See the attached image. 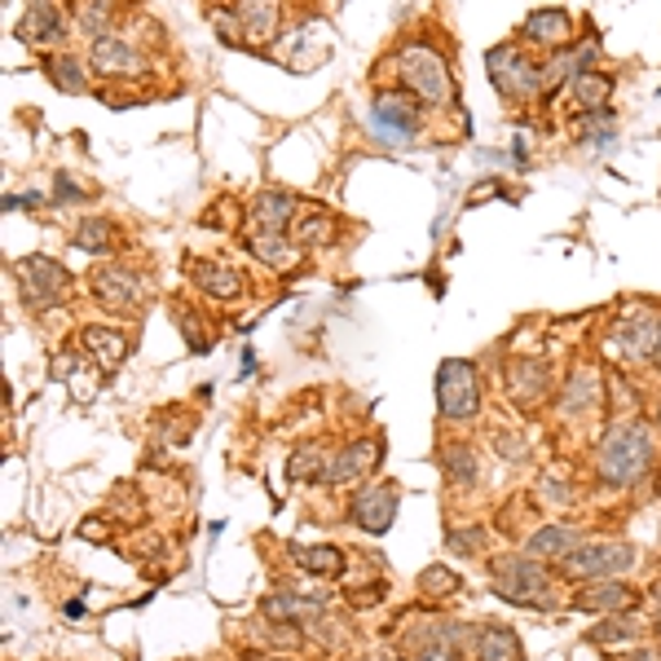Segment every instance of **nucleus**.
<instances>
[{
	"label": "nucleus",
	"mask_w": 661,
	"mask_h": 661,
	"mask_svg": "<svg viewBox=\"0 0 661 661\" xmlns=\"http://www.w3.org/2000/svg\"><path fill=\"white\" fill-rule=\"evenodd\" d=\"M652 468V428L648 423H617L604 441H600V459H596V472H600V485L609 490H630L648 477Z\"/></svg>",
	"instance_id": "obj_1"
},
{
	"label": "nucleus",
	"mask_w": 661,
	"mask_h": 661,
	"mask_svg": "<svg viewBox=\"0 0 661 661\" xmlns=\"http://www.w3.org/2000/svg\"><path fill=\"white\" fill-rule=\"evenodd\" d=\"M397 71H401V84L410 97L428 101V106H446L455 101V80H450V67L436 49L428 45H406L397 53Z\"/></svg>",
	"instance_id": "obj_2"
},
{
	"label": "nucleus",
	"mask_w": 661,
	"mask_h": 661,
	"mask_svg": "<svg viewBox=\"0 0 661 661\" xmlns=\"http://www.w3.org/2000/svg\"><path fill=\"white\" fill-rule=\"evenodd\" d=\"M494 574V591L520 609H551V591H546V569L533 556H498L490 565Z\"/></svg>",
	"instance_id": "obj_3"
},
{
	"label": "nucleus",
	"mask_w": 661,
	"mask_h": 661,
	"mask_svg": "<svg viewBox=\"0 0 661 661\" xmlns=\"http://www.w3.org/2000/svg\"><path fill=\"white\" fill-rule=\"evenodd\" d=\"M436 410L450 423H464L481 410V375L472 362L450 358V362L436 366Z\"/></svg>",
	"instance_id": "obj_4"
},
{
	"label": "nucleus",
	"mask_w": 661,
	"mask_h": 661,
	"mask_svg": "<svg viewBox=\"0 0 661 661\" xmlns=\"http://www.w3.org/2000/svg\"><path fill=\"white\" fill-rule=\"evenodd\" d=\"M366 124H371V133L384 146H410L419 137V106L410 101L406 88H384L371 101V120Z\"/></svg>",
	"instance_id": "obj_5"
},
{
	"label": "nucleus",
	"mask_w": 661,
	"mask_h": 661,
	"mask_svg": "<svg viewBox=\"0 0 661 661\" xmlns=\"http://www.w3.org/2000/svg\"><path fill=\"white\" fill-rule=\"evenodd\" d=\"M485 67H490V80L498 84V93L512 97V101H529V97H538L542 84H546L542 71H538L520 49H512V45L490 49V53H485Z\"/></svg>",
	"instance_id": "obj_6"
},
{
	"label": "nucleus",
	"mask_w": 661,
	"mask_h": 661,
	"mask_svg": "<svg viewBox=\"0 0 661 661\" xmlns=\"http://www.w3.org/2000/svg\"><path fill=\"white\" fill-rule=\"evenodd\" d=\"M630 565H635V546L626 542H582L565 561V574L574 582H604V578L626 574Z\"/></svg>",
	"instance_id": "obj_7"
},
{
	"label": "nucleus",
	"mask_w": 661,
	"mask_h": 661,
	"mask_svg": "<svg viewBox=\"0 0 661 661\" xmlns=\"http://www.w3.org/2000/svg\"><path fill=\"white\" fill-rule=\"evenodd\" d=\"M19 287H23V300L32 304V309H45V304H58L62 296H67V287H71V278H67V269L62 265H53L49 256H27V261H19Z\"/></svg>",
	"instance_id": "obj_8"
},
{
	"label": "nucleus",
	"mask_w": 661,
	"mask_h": 661,
	"mask_svg": "<svg viewBox=\"0 0 661 661\" xmlns=\"http://www.w3.org/2000/svg\"><path fill=\"white\" fill-rule=\"evenodd\" d=\"M349 520L362 529V533H388L393 520H397V485L380 481L371 490H362L349 507Z\"/></svg>",
	"instance_id": "obj_9"
},
{
	"label": "nucleus",
	"mask_w": 661,
	"mask_h": 661,
	"mask_svg": "<svg viewBox=\"0 0 661 661\" xmlns=\"http://www.w3.org/2000/svg\"><path fill=\"white\" fill-rule=\"evenodd\" d=\"M93 296L101 309H116V313H137L142 309V283L137 274H129L124 265H106L93 274Z\"/></svg>",
	"instance_id": "obj_10"
},
{
	"label": "nucleus",
	"mask_w": 661,
	"mask_h": 661,
	"mask_svg": "<svg viewBox=\"0 0 661 661\" xmlns=\"http://www.w3.org/2000/svg\"><path fill=\"white\" fill-rule=\"evenodd\" d=\"M380 455H384V446H380V441H371V436L349 441V446H345L336 459H326L322 481H326V485H349V481L366 477V472L380 464Z\"/></svg>",
	"instance_id": "obj_11"
},
{
	"label": "nucleus",
	"mask_w": 661,
	"mask_h": 661,
	"mask_svg": "<svg viewBox=\"0 0 661 661\" xmlns=\"http://www.w3.org/2000/svg\"><path fill=\"white\" fill-rule=\"evenodd\" d=\"M190 278H194V287H199L203 296H212V300H243V296H248L243 274H239L230 261H199V265H190Z\"/></svg>",
	"instance_id": "obj_12"
},
{
	"label": "nucleus",
	"mask_w": 661,
	"mask_h": 661,
	"mask_svg": "<svg viewBox=\"0 0 661 661\" xmlns=\"http://www.w3.org/2000/svg\"><path fill=\"white\" fill-rule=\"evenodd\" d=\"M88 62H93L101 75H137V71H142V53H137L129 40L110 36V32L88 45Z\"/></svg>",
	"instance_id": "obj_13"
},
{
	"label": "nucleus",
	"mask_w": 661,
	"mask_h": 661,
	"mask_svg": "<svg viewBox=\"0 0 661 661\" xmlns=\"http://www.w3.org/2000/svg\"><path fill=\"white\" fill-rule=\"evenodd\" d=\"M300 212V199L287 194V190H261L252 199V230H269V235H283Z\"/></svg>",
	"instance_id": "obj_14"
},
{
	"label": "nucleus",
	"mask_w": 661,
	"mask_h": 661,
	"mask_svg": "<svg viewBox=\"0 0 661 661\" xmlns=\"http://www.w3.org/2000/svg\"><path fill=\"white\" fill-rule=\"evenodd\" d=\"M62 32H67V23H62L58 0H27V14L19 23V36L27 45H53V40H62Z\"/></svg>",
	"instance_id": "obj_15"
},
{
	"label": "nucleus",
	"mask_w": 661,
	"mask_h": 661,
	"mask_svg": "<svg viewBox=\"0 0 661 661\" xmlns=\"http://www.w3.org/2000/svg\"><path fill=\"white\" fill-rule=\"evenodd\" d=\"M578 546H582V533H578V529H569V525H542V529L529 538V556H533V561H546V565H565Z\"/></svg>",
	"instance_id": "obj_16"
},
{
	"label": "nucleus",
	"mask_w": 661,
	"mask_h": 661,
	"mask_svg": "<svg viewBox=\"0 0 661 661\" xmlns=\"http://www.w3.org/2000/svg\"><path fill=\"white\" fill-rule=\"evenodd\" d=\"M80 345H84V353H88L101 371H116V366L129 358L124 330H110V326H84V330H80Z\"/></svg>",
	"instance_id": "obj_17"
},
{
	"label": "nucleus",
	"mask_w": 661,
	"mask_h": 661,
	"mask_svg": "<svg viewBox=\"0 0 661 661\" xmlns=\"http://www.w3.org/2000/svg\"><path fill=\"white\" fill-rule=\"evenodd\" d=\"M235 23L243 27V40H248V45L274 40V32H278V0H239Z\"/></svg>",
	"instance_id": "obj_18"
},
{
	"label": "nucleus",
	"mask_w": 661,
	"mask_h": 661,
	"mask_svg": "<svg viewBox=\"0 0 661 661\" xmlns=\"http://www.w3.org/2000/svg\"><path fill=\"white\" fill-rule=\"evenodd\" d=\"M322 609H326V600H317V596H296V591H278V596H265V600H261V613H265L269 622H313V617H322Z\"/></svg>",
	"instance_id": "obj_19"
},
{
	"label": "nucleus",
	"mask_w": 661,
	"mask_h": 661,
	"mask_svg": "<svg viewBox=\"0 0 661 661\" xmlns=\"http://www.w3.org/2000/svg\"><path fill=\"white\" fill-rule=\"evenodd\" d=\"M291 235L300 248H326L336 239V216L322 212V207H300L296 220H291Z\"/></svg>",
	"instance_id": "obj_20"
},
{
	"label": "nucleus",
	"mask_w": 661,
	"mask_h": 661,
	"mask_svg": "<svg viewBox=\"0 0 661 661\" xmlns=\"http://www.w3.org/2000/svg\"><path fill=\"white\" fill-rule=\"evenodd\" d=\"M635 604V591L626 587V582H617V578H604L600 587H591V591H582L578 596V609H587V613H626Z\"/></svg>",
	"instance_id": "obj_21"
},
{
	"label": "nucleus",
	"mask_w": 661,
	"mask_h": 661,
	"mask_svg": "<svg viewBox=\"0 0 661 661\" xmlns=\"http://www.w3.org/2000/svg\"><path fill=\"white\" fill-rule=\"evenodd\" d=\"M477 661H525V652H520V639H516V630L512 626H481V635H477Z\"/></svg>",
	"instance_id": "obj_22"
},
{
	"label": "nucleus",
	"mask_w": 661,
	"mask_h": 661,
	"mask_svg": "<svg viewBox=\"0 0 661 661\" xmlns=\"http://www.w3.org/2000/svg\"><path fill=\"white\" fill-rule=\"evenodd\" d=\"M596 401H600V375H596L591 366L574 371V380H569V388H565V397H561V414H565V419H578V414H587Z\"/></svg>",
	"instance_id": "obj_23"
},
{
	"label": "nucleus",
	"mask_w": 661,
	"mask_h": 661,
	"mask_svg": "<svg viewBox=\"0 0 661 661\" xmlns=\"http://www.w3.org/2000/svg\"><path fill=\"white\" fill-rule=\"evenodd\" d=\"M569 32H574V23H569V14H561V10H538V14H529V23H525V36H529L533 45H546V49L565 45Z\"/></svg>",
	"instance_id": "obj_24"
},
{
	"label": "nucleus",
	"mask_w": 661,
	"mask_h": 661,
	"mask_svg": "<svg viewBox=\"0 0 661 661\" xmlns=\"http://www.w3.org/2000/svg\"><path fill=\"white\" fill-rule=\"evenodd\" d=\"M248 252H252L256 261H265L269 269H291V265L300 261V252H296L283 235H269V230H252V235H248Z\"/></svg>",
	"instance_id": "obj_25"
},
{
	"label": "nucleus",
	"mask_w": 661,
	"mask_h": 661,
	"mask_svg": "<svg viewBox=\"0 0 661 661\" xmlns=\"http://www.w3.org/2000/svg\"><path fill=\"white\" fill-rule=\"evenodd\" d=\"M542 388H546V366L542 362H516L507 371V393L520 401V406H538L542 401Z\"/></svg>",
	"instance_id": "obj_26"
},
{
	"label": "nucleus",
	"mask_w": 661,
	"mask_h": 661,
	"mask_svg": "<svg viewBox=\"0 0 661 661\" xmlns=\"http://www.w3.org/2000/svg\"><path fill=\"white\" fill-rule=\"evenodd\" d=\"M291 556L313 578H340L345 574V551L340 546H291Z\"/></svg>",
	"instance_id": "obj_27"
},
{
	"label": "nucleus",
	"mask_w": 661,
	"mask_h": 661,
	"mask_svg": "<svg viewBox=\"0 0 661 661\" xmlns=\"http://www.w3.org/2000/svg\"><path fill=\"white\" fill-rule=\"evenodd\" d=\"M569 93H574V101H578V110H604V101H609V93H613V80L609 75H596V71H582L578 80H569Z\"/></svg>",
	"instance_id": "obj_28"
},
{
	"label": "nucleus",
	"mask_w": 661,
	"mask_h": 661,
	"mask_svg": "<svg viewBox=\"0 0 661 661\" xmlns=\"http://www.w3.org/2000/svg\"><path fill=\"white\" fill-rule=\"evenodd\" d=\"M436 459H441V468L450 472V485H459V490H472V485H477L481 468H477V455H472L468 446H446Z\"/></svg>",
	"instance_id": "obj_29"
},
{
	"label": "nucleus",
	"mask_w": 661,
	"mask_h": 661,
	"mask_svg": "<svg viewBox=\"0 0 661 661\" xmlns=\"http://www.w3.org/2000/svg\"><path fill=\"white\" fill-rule=\"evenodd\" d=\"M71 243H75L80 252L106 256V252H110V243H116V230H110V220H80L75 235H71Z\"/></svg>",
	"instance_id": "obj_30"
},
{
	"label": "nucleus",
	"mask_w": 661,
	"mask_h": 661,
	"mask_svg": "<svg viewBox=\"0 0 661 661\" xmlns=\"http://www.w3.org/2000/svg\"><path fill=\"white\" fill-rule=\"evenodd\" d=\"M45 71H49V80H53L62 93H80V88H84V67H80L75 58H67V53L45 58Z\"/></svg>",
	"instance_id": "obj_31"
},
{
	"label": "nucleus",
	"mask_w": 661,
	"mask_h": 661,
	"mask_svg": "<svg viewBox=\"0 0 661 661\" xmlns=\"http://www.w3.org/2000/svg\"><path fill=\"white\" fill-rule=\"evenodd\" d=\"M635 635H639V622H635L630 613H609L587 639H591V644H622V639H635Z\"/></svg>",
	"instance_id": "obj_32"
},
{
	"label": "nucleus",
	"mask_w": 661,
	"mask_h": 661,
	"mask_svg": "<svg viewBox=\"0 0 661 661\" xmlns=\"http://www.w3.org/2000/svg\"><path fill=\"white\" fill-rule=\"evenodd\" d=\"M110 19H116V0H84V10H80V27H84L93 40H97V36H106Z\"/></svg>",
	"instance_id": "obj_33"
},
{
	"label": "nucleus",
	"mask_w": 661,
	"mask_h": 661,
	"mask_svg": "<svg viewBox=\"0 0 661 661\" xmlns=\"http://www.w3.org/2000/svg\"><path fill=\"white\" fill-rule=\"evenodd\" d=\"M322 468H326V464H322V450H317V446H304V450L291 459V481H313V477L322 481Z\"/></svg>",
	"instance_id": "obj_34"
},
{
	"label": "nucleus",
	"mask_w": 661,
	"mask_h": 661,
	"mask_svg": "<svg viewBox=\"0 0 661 661\" xmlns=\"http://www.w3.org/2000/svg\"><path fill=\"white\" fill-rule=\"evenodd\" d=\"M80 199H88V190H80L71 172H53V203H80Z\"/></svg>",
	"instance_id": "obj_35"
},
{
	"label": "nucleus",
	"mask_w": 661,
	"mask_h": 661,
	"mask_svg": "<svg viewBox=\"0 0 661 661\" xmlns=\"http://www.w3.org/2000/svg\"><path fill=\"white\" fill-rule=\"evenodd\" d=\"M481 529H450V551H459V556H477L481 551Z\"/></svg>",
	"instance_id": "obj_36"
},
{
	"label": "nucleus",
	"mask_w": 661,
	"mask_h": 661,
	"mask_svg": "<svg viewBox=\"0 0 661 661\" xmlns=\"http://www.w3.org/2000/svg\"><path fill=\"white\" fill-rule=\"evenodd\" d=\"M423 591H441V596H450L459 591V578L450 569H423Z\"/></svg>",
	"instance_id": "obj_37"
},
{
	"label": "nucleus",
	"mask_w": 661,
	"mask_h": 661,
	"mask_svg": "<svg viewBox=\"0 0 661 661\" xmlns=\"http://www.w3.org/2000/svg\"><path fill=\"white\" fill-rule=\"evenodd\" d=\"M414 661H455V648H450V644H428Z\"/></svg>",
	"instance_id": "obj_38"
},
{
	"label": "nucleus",
	"mask_w": 661,
	"mask_h": 661,
	"mask_svg": "<svg viewBox=\"0 0 661 661\" xmlns=\"http://www.w3.org/2000/svg\"><path fill=\"white\" fill-rule=\"evenodd\" d=\"M353 661H397L393 652H384V648H366V652H358Z\"/></svg>",
	"instance_id": "obj_39"
},
{
	"label": "nucleus",
	"mask_w": 661,
	"mask_h": 661,
	"mask_svg": "<svg viewBox=\"0 0 661 661\" xmlns=\"http://www.w3.org/2000/svg\"><path fill=\"white\" fill-rule=\"evenodd\" d=\"M630 661H661V652L652 648V652H630Z\"/></svg>",
	"instance_id": "obj_40"
},
{
	"label": "nucleus",
	"mask_w": 661,
	"mask_h": 661,
	"mask_svg": "<svg viewBox=\"0 0 661 661\" xmlns=\"http://www.w3.org/2000/svg\"><path fill=\"white\" fill-rule=\"evenodd\" d=\"M652 358H657V362H661V340H657V353H652Z\"/></svg>",
	"instance_id": "obj_41"
},
{
	"label": "nucleus",
	"mask_w": 661,
	"mask_h": 661,
	"mask_svg": "<svg viewBox=\"0 0 661 661\" xmlns=\"http://www.w3.org/2000/svg\"><path fill=\"white\" fill-rule=\"evenodd\" d=\"M657 635H661V617H657Z\"/></svg>",
	"instance_id": "obj_42"
},
{
	"label": "nucleus",
	"mask_w": 661,
	"mask_h": 661,
	"mask_svg": "<svg viewBox=\"0 0 661 661\" xmlns=\"http://www.w3.org/2000/svg\"><path fill=\"white\" fill-rule=\"evenodd\" d=\"M657 423H661V410H657Z\"/></svg>",
	"instance_id": "obj_43"
}]
</instances>
